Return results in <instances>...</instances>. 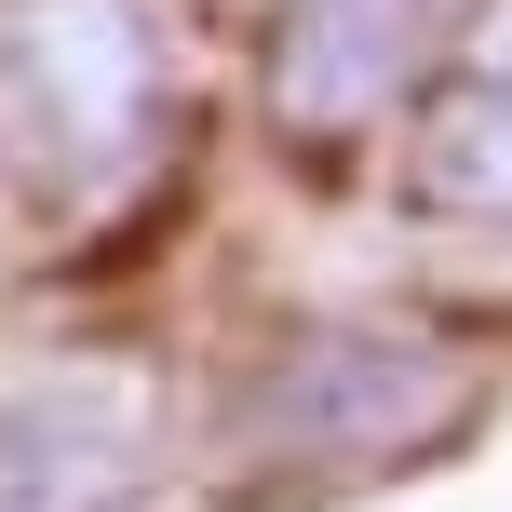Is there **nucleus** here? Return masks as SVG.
Segmentation results:
<instances>
[{"instance_id": "39448f33", "label": "nucleus", "mask_w": 512, "mask_h": 512, "mask_svg": "<svg viewBox=\"0 0 512 512\" xmlns=\"http://www.w3.org/2000/svg\"><path fill=\"white\" fill-rule=\"evenodd\" d=\"M405 189L445 216H512V81H459V95L418 122Z\"/></svg>"}, {"instance_id": "20e7f679", "label": "nucleus", "mask_w": 512, "mask_h": 512, "mask_svg": "<svg viewBox=\"0 0 512 512\" xmlns=\"http://www.w3.org/2000/svg\"><path fill=\"white\" fill-rule=\"evenodd\" d=\"M135 405L122 391H27L0 405V512H122Z\"/></svg>"}, {"instance_id": "7ed1b4c3", "label": "nucleus", "mask_w": 512, "mask_h": 512, "mask_svg": "<svg viewBox=\"0 0 512 512\" xmlns=\"http://www.w3.org/2000/svg\"><path fill=\"white\" fill-rule=\"evenodd\" d=\"M432 27H445V0H283V27H270L283 135H364L405 95V68L432 54Z\"/></svg>"}, {"instance_id": "f257e3e1", "label": "nucleus", "mask_w": 512, "mask_h": 512, "mask_svg": "<svg viewBox=\"0 0 512 512\" xmlns=\"http://www.w3.org/2000/svg\"><path fill=\"white\" fill-rule=\"evenodd\" d=\"M472 405H486V364L459 337L324 324V337H283L243 378V405L216 418V459L243 486H364V472H405L432 445H459Z\"/></svg>"}, {"instance_id": "f03ea898", "label": "nucleus", "mask_w": 512, "mask_h": 512, "mask_svg": "<svg viewBox=\"0 0 512 512\" xmlns=\"http://www.w3.org/2000/svg\"><path fill=\"white\" fill-rule=\"evenodd\" d=\"M162 95H176L162 0H0V122L81 203H108L162 149Z\"/></svg>"}, {"instance_id": "423d86ee", "label": "nucleus", "mask_w": 512, "mask_h": 512, "mask_svg": "<svg viewBox=\"0 0 512 512\" xmlns=\"http://www.w3.org/2000/svg\"><path fill=\"white\" fill-rule=\"evenodd\" d=\"M459 68H472V81H512V0H472V27H459Z\"/></svg>"}]
</instances>
